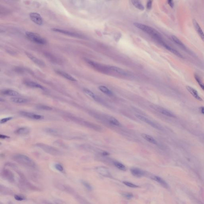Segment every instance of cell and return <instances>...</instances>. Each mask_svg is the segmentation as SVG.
<instances>
[{
	"mask_svg": "<svg viewBox=\"0 0 204 204\" xmlns=\"http://www.w3.org/2000/svg\"><path fill=\"white\" fill-rule=\"evenodd\" d=\"M133 25L137 28L152 36L160 43L163 41L160 34L153 28L138 22H135L134 23H133Z\"/></svg>",
	"mask_w": 204,
	"mask_h": 204,
	"instance_id": "1",
	"label": "cell"
},
{
	"mask_svg": "<svg viewBox=\"0 0 204 204\" xmlns=\"http://www.w3.org/2000/svg\"><path fill=\"white\" fill-rule=\"evenodd\" d=\"M13 159L16 162L27 167L35 168L36 163L31 158L26 155L22 154H17L13 156Z\"/></svg>",
	"mask_w": 204,
	"mask_h": 204,
	"instance_id": "2",
	"label": "cell"
},
{
	"mask_svg": "<svg viewBox=\"0 0 204 204\" xmlns=\"http://www.w3.org/2000/svg\"><path fill=\"white\" fill-rule=\"evenodd\" d=\"M17 173L19 174L20 177V184L23 188L34 191H41V189L40 188L34 185L28 181L23 173H21L20 171H17Z\"/></svg>",
	"mask_w": 204,
	"mask_h": 204,
	"instance_id": "3",
	"label": "cell"
},
{
	"mask_svg": "<svg viewBox=\"0 0 204 204\" xmlns=\"http://www.w3.org/2000/svg\"><path fill=\"white\" fill-rule=\"evenodd\" d=\"M26 36L32 42L40 45L46 44V40L37 33L30 32H26Z\"/></svg>",
	"mask_w": 204,
	"mask_h": 204,
	"instance_id": "4",
	"label": "cell"
},
{
	"mask_svg": "<svg viewBox=\"0 0 204 204\" xmlns=\"http://www.w3.org/2000/svg\"><path fill=\"white\" fill-rule=\"evenodd\" d=\"M36 145L38 148L42 150L44 152L50 155L57 156H59L61 154L60 151L58 149L49 145L43 143H38Z\"/></svg>",
	"mask_w": 204,
	"mask_h": 204,
	"instance_id": "5",
	"label": "cell"
},
{
	"mask_svg": "<svg viewBox=\"0 0 204 204\" xmlns=\"http://www.w3.org/2000/svg\"><path fill=\"white\" fill-rule=\"evenodd\" d=\"M54 187L60 191L66 192L70 194L74 195V196L76 194L74 189L69 185L58 181H55L54 182Z\"/></svg>",
	"mask_w": 204,
	"mask_h": 204,
	"instance_id": "6",
	"label": "cell"
},
{
	"mask_svg": "<svg viewBox=\"0 0 204 204\" xmlns=\"http://www.w3.org/2000/svg\"><path fill=\"white\" fill-rule=\"evenodd\" d=\"M1 176L9 182L13 183L15 181V175L12 171L7 169H3L1 172Z\"/></svg>",
	"mask_w": 204,
	"mask_h": 204,
	"instance_id": "7",
	"label": "cell"
},
{
	"mask_svg": "<svg viewBox=\"0 0 204 204\" xmlns=\"http://www.w3.org/2000/svg\"><path fill=\"white\" fill-rule=\"evenodd\" d=\"M19 114L22 116L26 117L28 118H30V119H34V120H42L44 118L43 116L36 114L34 113H31V112H28L21 111L20 112Z\"/></svg>",
	"mask_w": 204,
	"mask_h": 204,
	"instance_id": "8",
	"label": "cell"
},
{
	"mask_svg": "<svg viewBox=\"0 0 204 204\" xmlns=\"http://www.w3.org/2000/svg\"><path fill=\"white\" fill-rule=\"evenodd\" d=\"M86 61L88 64L90 65V66L94 68L96 70H100L101 72L103 71L104 72H107L108 71H109L108 69L107 66L105 67L95 61L89 60V59H86Z\"/></svg>",
	"mask_w": 204,
	"mask_h": 204,
	"instance_id": "9",
	"label": "cell"
},
{
	"mask_svg": "<svg viewBox=\"0 0 204 204\" xmlns=\"http://www.w3.org/2000/svg\"><path fill=\"white\" fill-rule=\"evenodd\" d=\"M30 17L32 22L38 25H42L43 23V19L39 13L35 12L30 13Z\"/></svg>",
	"mask_w": 204,
	"mask_h": 204,
	"instance_id": "10",
	"label": "cell"
},
{
	"mask_svg": "<svg viewBox=\"0 0 204 204\" xmlns=\"http://www.w3.org/2000/svg\"><path fill=\"white\" fill-rule=\"evenodd\" d=\"M52 30L54 31V32H55L61 33V34H64L65 35L70 36H72V37H76V38H81V35L77 34V33L73 32H70V31H67V30L59 29V28H52Z\"/></svg>",
	"mask_w": 204,
	"mask_h": 204,
	"instance_id": "11",
	"label": "cell"
},
{
	"mask_svg": "<svg viewBox=\"0 0 204 204\" xmlns=\"http://www.w3.org/2000/svg\"><path fill=\"white\" fill-rule=\"evenodd\" d=\"M26 55L28 58L33 61L34 63L38 65V66L40 67H44L45 66V64L43 61L40 59H38V58L33 55L32 54L30 53L25 52Z\"/></svg>",
	"mask_w": 204,
	"mask_h": 204,
	"instance_id": "12",
	"label": "cell"
},
{
	"mask_svg": "<svg viewBox=\"0 0 204 204\" xmlns=\"http://www.w3.org/2000/svg\"><path fill=\"white\" fill-rule=\"evenodd\" d=\"M136 117L138 119H140V120L148 124L149 125H150L151 126L153 127L154 128L157 129H160L161 127L160 126H159L157 124L154 123V122L151 121L148 118H146V117L142 116L141 115H138V114L136 115Z\"/></svg>",
	"mask_w": 204,
	"mask_h": 204,
	"instance_id": "13",
	"label": "cell"
},
{
	"mask_svg": "<svg viewBox=\"0 0 204 204\" xmlns=\"http://www.w3.org/2000/svg\"><path fill=\"white\" fill-rule=\"evenodd\" d=\"M24 83L27 87H30V88L39 89H42V90H45V89L43 86L41 85L39 83L32 81L25 80L24 81Z\"/></svg>",
	"mask_w": 204,
	"mask_h": 204,
	"instance_id": "14",
	"label": "cell"
},
{
	"mask_svg": "<svg viewBox=\"0 0 204 204\" xmlns=\"http://www.w3.org/2000/svg\"><path fill=\"white\" fill-rule=\"evenodd\" d=\"M108 69L109 71L110 72H114L116 73L117 74L121 75L122 76H127L128 75V74L126 71H124L123 69H121L118 67H115V66H107Z\"/></svg>",
	"mask_w": 204,
	"mask_h": 204,
	"instance_id": "15",
	"label": "cell"
},
{
	"mask_svg": "<svg viewBox=\"0 0 204 204\" xmlns=\"http://www.w3.org/2000/svg\"><path fill=\"white\" fill-rule=\"evenodd\" d=\"M192 22H193V24L194 26L195 29L196 31L198 34L200 38L204 42V32H203V30H202L201 27L199 25L197 22L194 19Z\"/></svg>",
	"mask_w": 204,
	"mask_h": 204,
	"instance_id": "16",
	"label": "cell"
},
{
	"mask_svg": "<svg viewBox=\"0 0 204 204\" xmlns=\"http://www.w3.org/2000/svg\"><path fill=\"white\" fill-rule=\"evenodd\" d=\"M186 88L187 89L188 91L192 95L194 98H195L196 100H197L199 101H202V98L200 97L198 95V92L197 91L194 89L193 88L189 86H187L186 87Z\"/></svg>",
	"mask_w": 204,
	"mask_h": 204,
	"instance_id": "17",
	"label": "cell"
},
{
	"mask_svg": "<svg viewBox=\"0 0 204 204\" xmlns=\"http://www.w3.org/2000/svg\"><path fill=\"white\" fill-rule=\"evenodd\" d=\"M151 107L153 108L154 109L158 110V111L162 113V114L168 116L170 117H175V115L173 114V113L169 111V110L162 108L161 107H154V106H151Z\"/></svg>",
	"mask_w": 204,
	"mask_h": 204,
	"instance_id": "18",
	"label": "cell"
},
{
	"mask_svg": "<svg viewBox=\"0 0 204 204\" xmlns=\"http://www.w3.org/2000/svg\"><path fill=\"white\" fill-rule=\"evenodd\" d=\"M0 193L5 195H12L14 192L12 190L3 185H0Z\"/></svg>",
	"mask_w": 204,
	"mask_h": 204,
	"instance_id": "19",
	"label": "cell"
},
{
	"mask_svg": "<svg viewBox=\"0 0 204 204\" xmlns=\"http://www.w3.org/2000/svg\"><path fill=\"white\" fill-rule=\"evenodd\" d=\"M161 44H162L163 46L165 48L167 49V50H168L169 51H171V53H173L174 55H176V56H177L178 57H180V58H183V55H182L180 53L178 52L177 50H176V49L173 48L171 47L167 44L164 42H162V43H161Z\"/></svg>",
	"mask_w": 204,
	"mask_h": 204,
	"instance_id": "20",
	"label": "cell"
},
{
	"mask_svg": "<svg viewBox=\"0 0 204 204\" xmlns=\"http://www.w3.org/2000/svg\"><path fill=\"white\" fill-rule=\"evenodd\" d=\"M30 132V130L27 127H23L17 129L15 131V133L19 135H25L28 134Z\"/></svg>",
	"mask_w": 204,
	"mask_h": 204,
	"instance_id": "21",
	"label": "cell"
},
{
	"mask_svg": "<svg viewBox=\"0 0 204 204\" xmlns=\"http://www.w3.org/2000/svg\"><path fill=\"white\" fill-rule=\"evenodd\" d=\"M1 93L5 95L12 97H16L19 96L20 95L19 93L17 91H16L15 90L9 89L3 90L1 91Z\"/></svg>",
	"mask_w": 204,
	"mask_h": 204,
	"instance_id": "22",
	"label": "cell"
},
{
	"mask_svg": "<svg viewBox=\"0 0 204 204\" xmlns=\"http://www.w3.org/2000/svg\"><path fill=\"white\" fill-rule=\"evenodd\" d=\"M131 173L135 177H141L145 175L144 171L137 168H132L130 169Z\"/></svg>",
	"mask_w": 204,
	"mask_h": 204,
	"instance_id": "23",
	"label": "cell"
},
{
	"mask_svg": "<svg viewBox=\"0 0 204 204\" xmlns=\"http://www.w3.org/2000/svg\"><path fill=\"white\" fill-rule=\"evenodd\" d=\"M56 73L59 76H62L63 78H65V79H67L68 80L71 81H77L76 79L74 78L71 75H70L67 73L65 72H62L61 71H57Z\"/></svg>",
	"mask_w": 204,
	"mask_h": 204,
	"instance_id": "24",
	"label": "cell"
},
{
	"mask_svg": "<svg viewBox=\"0 0 204 204\" xmlns=\"http://www.w3.org/2000/svg\"><path fill=\"white\" fill-rule=\"evenodd\" d=\"M152 179L164 187L166 188V189L168 188L169 185L168 184L165 180H164L161 177H160L159 176H154L153 177H152Z\"/></svg>",
	"mask_w": 204,
	"mask_h": 204,
	"instance_id": "25",
	"label": "cell"
},
{
	"mask_svg": "<svg viewBox=\"0 0 204 204\" xmlns=\"http://www.w3.org/2000/svg\"><path fill=\"white\" fill-rule=\"evenodd\" d=\"M142 137L143 138H144L145 140H146L148 142H150L151 143L153 144H155V145H157V141H156V140L153 137H152L151 135L147 134H145V133H142Z\"/></svg>",
	"mask_w": 204,
	"mask_h": 204,
	"instance_id": "26",
	"label": "cell"
},
{
	"mask_svg": "<svg viewBox=\"0 0 204 204\" xmlns=\"http://www.w3.org/2000/svg\"><path fill=\"white\" fill-rule=\"evenodd\" d=\"M11 100L13 103L18 104L26 103L28 102V99L20 97H13L11 99Z\"/></svg>",
	"mask_w": 204,
	"mask_h": 204,
	"instance_id": "27",
	"label": "cell"
},
{
	"mask_svg": "<svg viewBox=\"0 0 204 204\" xmlns=\"http://www.w3.org/2000/svg\"><path fill=\"white\" fill-rule=\"evenodd\" d=\"M99 89L101 92L108 96H112L113 95L112 92L105 86L101 85L99 87Z\"/></svg>",
	"mask_w": 204,
	"mask_h": 204,
	"instance_id": "28",
	"label": "cell"
},
{
	"mask_svg": "<svg viewBox=\"0 0 204 204\" xmlns=\"http://www.w3.org/2000/svg\"><path fill=\"white\" fill-rule=\"evenodd\" d=\"M132 4L133 5V6L135 7V8L141 11H143L144 9V5H142V3L140 1H132Z\"/></svg>",
	"mask_w": 204,
	"mask_h": 204,
	"instance_id": "29",
	"label": "cell"
},
{
	"mask_svg": "<svg viewBox=\"0 0 204 204\" xmlns=\"http://www.w3.org/2000/svg\"><path fill=\"white\" fill-rule=\"evenodd\" d=\"M98 171L99 173H100L101 175H103V176H106V177H108L110 175L109 172L107 169L105 168V167H99V168L98 169Z\"/></svg>",
	"mask_w": 204,
	"mask_h": 204,
	"instance_id": "30",
	"label": "cell"
},
{
	"mask_svg": "<svg viewBox=\"0 0 204 204\" xmlns=\"http://www.w3.org/2000/svg\"><path fill=\"white\" fill-rule=\"evenodd\" d=\"M74 196L76 200L78 202L79 204H90L87 200H85L84 198L78 194H76Z\"/></svg>",
	"mask_w": 204,
	"mask_h": 204,
	"instance_id": "31",
	"label": "cell"
},
{
	"mask_svg": "<svg viewBox=\"0 0 204 204\" xmlns=\"http://www.w3.org/2000/svg\"><path fill=\"white\" fill-rule=\"evenodd\" d=\"M194 78L195 79L197 83H198V85L204 91V83L202 80V79L198 75L195 74L194 75Z\"/></svg>",
	"mask_w": 204,
	"mask_h": 204,
	"instance_id": "32",
	"label": "cell"
},
{
	"mask_svg": "<svg viewBox=\"0 0 204 204\" xmlns=\"http://www.w3.org/2000/svg\"><path fill=\"white\" fill-rule=\"evenodd\" d=\"M114 165L116 167H117V168L120 170L123 171H125L126 170V168L125 165H123V164H122L121 163L115 161V162H114Z\"/></svg>",
	"mask_w": 204,
	"mask_h": 204,
	"instance_id": "33",
	"label": "cell"
},
{
	"mask_svg": "<svg viewBox=\"0 0 204 204\" xmlns=\"http://www.w3.org/2000/svg\"><path fill=\"white\" fill-rule=\"evenodd\" d=\"M171 38L172 40L173 41V42L175 43V44L178 45L179 46H180L181 47H185L184 44H183V42L175 36H171Z\"/></svg>",
	"mask_w": 204,
	"mask_h": 204,
	"instance_id": "34",
	"label": "cell"
},
{
	"mask_svg": "<svg viewBox=\"0 0 204 204\" xmlns=\"http://www.w3.org/2000/svg\"><path fill=\"white\" fill-rule=\"evenodd\" d=\"M108 120L110 124H112L114 126H121V124L120 123V122L114 117H110Z\"/></svg>",
	"mask_w": 204,
	"mask_h": 204,
	"instance_id": "35",
	"label": "cell"
},
{
	"mask_svg": "<svg viewBox=\"0 0 204 204\" xmlns=\"http://www.w3.org/2000/svg\"><path fill=\"white\" fill-rule=\"evenodd\" d=\"M45 55H46V57H47V58H48L49 60H51V61H52L53 63H59V61L58 60V59L56 58V57H55L53 56V55H52L51 54H49V53H45Z\"/></svg>",
	"mask_w": 204,
	"mask_h": 204,
	"instance_id": "36",
	"label": "cell"
},
{
	"mask_svg": "<svg viewBox=\"0 0 204 204\" xmlns=\"http://www.w3.org/2000/svg\"><path fill=\"white\" fill-rule=\"evenodd\" d=\"M83 90H84V91L85 92L86 94H87L88 95L90 96V97H91V98L95 100H97V99L96 95H95L94 93L92 92L91 91H90V90L87 89H84Z\"/></svg>",
	"mask_w": 204,
	"mask_h": 204,
	"instance_id": "37",
	"label": "cell"
},
{
	"mask_svg": "<svg viewBox=\"0 0 204 204\" xmlns=\"http://www.w3.org/2000/svg\"><path fill=\"white\" fill-rule=\"evenodd\" d=\"M36 107L38 109L40 110H51L52 109V108L50 106L44 105H38Z\"/></svg>",
	"mask_w": 204,
	"mask_h": 204,
	"instance_id": "38",
	"label": "cell"
},
{
	"mask_svg": "<svg viewBox=\"0 0 204 204\" xmlns=\"http://www.w3.org/2000/svg\"><path fill=\"white\" fill-rule=\"evenodd\" d=\"M123 183L124 185H126L128 187H130L133 188H137L140 187L139 186L133 184L132 183H130V182H128V181H124Z\"/></svg>",
	"mask_w": 204,
	"mask_h": 204,
	"instance_id": "39",
	"label": "cell"
},
{
	"mask_svg": "<svg viewBox=\"0 0 204 204\" xmlns=\"http://www.w3.org/2000/svg\"><path fill=\"white\" fill-rule=\"evenodd\" d=\"M46 131L47 132L50 134L53 135H56L58 134V131L55 129L47 128V129H46Z\"/></svg>",
	"mask_w": 204,
	"mask_h": 204,
	"instance_id": "40",
	"label": "cell"
},
{
	"mask_svg": "<svg viewBox=\"0 0 204 204\" xmlns=\"http://www.w3.org/2000/svg\"><path fill=\"white\" fill-rule=\"evenodd\" d=\"M81 183H82L83 186L86 188V189H87L89 191H91L93 189V188L89 183L86 182L85 181H81Z\"/></svg>",
	"mask_w": 204,
	"mask_h": 204,
	"instance_id": "41",
	"label": "cell"
},
{
	"mask_svg": "<svg viewBox=\"0 0 204 204\" xmlns=\"http://www.w3.org/2000/svg\"><path fill=\"white\" fill-rule=\"evenodd\" d=\"M122 195L124 196V197L128 199H130L133 198V194L129 192H124L122 194Z\"/></svg>",
	"mask_w": 204,
	"mask_h": 204,
	"instance_id": "42",
	"label": "cell"
},
{
	"mask_svg": "<svg viewBox=\"0 0 204 204\" xmlns=\"http://www.w3.org/2000/svg\"><path fill=\"white\" fill-rule=\"evenodd\" d=\"M14 197L15 200L18 201H22V200H26L25 197L21 195H19V194H15L14 195Z\"/></svg>",
	"mask_w": 204,
	"mask_h": 204,
	"instance_id": "43",
	"label": "cell"
},
{
	"mask_svg": "<svg viewBox=\"0 0 204 204\" xmlns=\"http://www.w3.org/2000/svg\"><path fill=\"white\" fill-rule=\"evenodd\" d=\"M55 167L57 170L60 172H63V168L62 165L60 164H55Z\"/></svg>",
	"mask_w": 204,
	"mask_h": 204,
	"instance_id": "44",
	"label": "cell"
},
{
	"mask_svg": "<svg viewBox=\"0 0 204 204\" xmlns=\"http://www.w3.org/2000/svg\"><path fill=\"white\" fill-rule=\"evenodd\" d=\"M13 118L12 117H8L5 118H3L1 120V124H4V123H6L8 121H10L11 120L13 119Z\"/></svg>",
	"mask_w": 204,
	"mask_h": 204,
	"instance_id": "45",
	"label": "cell"
},
{
	"mask_svg": "<svg viewBox=\"0 0 204 204\" xmlns=\"http://www.w3.org/2000/svg\"><path fill=\"white\" fill-rule=\"evenodd\" d=\"M152 1H149L147 3L146 6H147V8L148 9L150 10L152 8Z\"/></svg>",
	"mask_w": 204,
	"mask_h": 204,
	"instance_id": "46",
	"label": "cell"
},
{
	"mask_svg": "<svg viewBox=\"0 0 204 204\" xmlns=\"http://www.w3.org/2000/svg\"><path fill=\"white\" fill-rule=\"evenodd\" d=\"M167 3L170 6V7L171 8H173L174 6V3L173 1H171V0H169L167 1Z\"/></svg>",
	"mask_w": 204,
	"mask_h": 204,
	"instance_id": "47",
	"label": "cell"
},
{
	"mask_svg": "<svg viewBox=\"0 0 204 204\" xmlns=\"http://www.w3.org/2000/svg\"><path fill=\"white\" fill-rule=\"evenodd\" d=\"M0 138H1V139H5L10 138V137H8V135L1 134L0 135Z\"/></svg>",
	"mask_w": 204,
	"mask_h": 204,
	"instance_id": "48",
	"label": "cell"
},
{
	"mask_svg": "<svg viewBox=\"0 0 204 204\" xmlns=\"http://www.w3.org/2000/svg\"><path fill=\"white\" fill-rule=\"evenodd\" d=\"M199 110L202 114L204 115V106H201L199 108Z\"/></svg>",
	"mask_w": 204,
	"mask_h": 204,
	"instance_id": "49",
	"label": "cell"
},
{
	"mask_svg": "<svg viewBox=\"0 0 204 204\" xmlns=\"http://www.w3.org/2000/svg\"><path fill=\"white\" fill-rule=\"evenodd\" d=\"M102 155L104 156H107L109 155V154L108 152H104L102 153Z\"/></svg>",
	"mask_w": 204,
	"mask_h": 204,
	"instance_id": "50",
	"label": "cell"
},
{
	"mask_svg": "<svg viewBox=\"0 0 204 204\" xmlns=\"http://www.w3.org/2000/svg\"></svg>",
	"mask_w": 204,
	"mask_h": 204,
	"instance_id": "51",
	"label": "cell"
}]
</instances>
